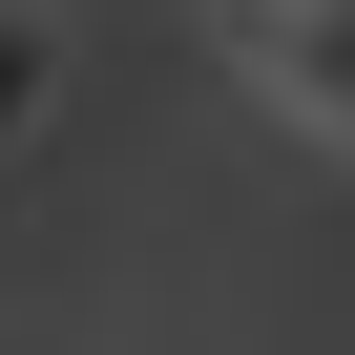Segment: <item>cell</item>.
Listing matches in <instances>:
<instances>
[{
  "label": "cell",
  "mask_w": 355,
  "mask_h": 355,
  "mask_svg": "<svg viewBox=\"0 0 355 355\" xmlns=\"http://www.w3.org/2000/svg\"><path fill=\"white\" fill-rule=\"evenodd\" d=\"M230 21H251V84L355 146V0H230Z\"/></svg>",
  "instance_id": "1"
},
{
  "label": "cell",
  "mask_w": 355,
  "mask_h": 355,
  "mask_svg": "<svg viewBox=\"0 0 355 355\" xmlns=\"http://www.w3.org/2000/svg\"><path fill=\"white\" fill-rule=\"evenodd\" d=\"M42 105H63V0H0V167L42 146Z\"/></svg>",
  "instance_id": "2"
}]
</instances>
